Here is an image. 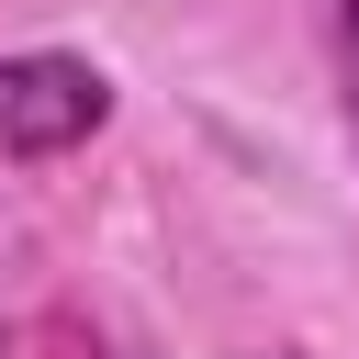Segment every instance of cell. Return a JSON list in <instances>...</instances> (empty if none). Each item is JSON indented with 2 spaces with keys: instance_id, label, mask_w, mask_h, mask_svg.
Masks as SVG:
<instances>
[{
  "instance_id": "2",
  "label": "cell",
  "mask_w": 359,
  "mask_h": 359,
  "mask_svg": "<svg viewBox=\"0 0 359 359\" xmlns=\"http://www.w3.org/2000/svg\"><path fill=\"white\" fill-rule=\"evenodd\" d=\"M337 11V67H348V123H359V0H325Z\"/></svg>"
},
{
  "instance_id": "1",
  "label": "cell",
  "mask_w": 359,
  "mask_h": 359,
  "mask_svg": "<svg viewBox=\"0 0 359 359\" xmlns=\"http://www.w3.org/2000/svg\"><path fill=\"white\" fill-rule=\"evenodd\" d=\"M112 79L90 56H0V157H67L79 135H101Z\"/></svg>"
},
{
  "instance_id": "3",
  "label": "cell",
  "mask_w": 359,
  "mask_h": 359,
  "mask_svg": "<svg viewBox=\"0 0 359 359\" xmlns=\"http://www.w3.org/2000/svg\"><path fill=\"white\" fill-rule=\"evenodd\" d=\"M0 359H11V348H0Z\"/></svg>"
}]
</instances>
